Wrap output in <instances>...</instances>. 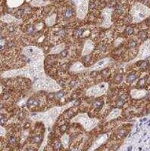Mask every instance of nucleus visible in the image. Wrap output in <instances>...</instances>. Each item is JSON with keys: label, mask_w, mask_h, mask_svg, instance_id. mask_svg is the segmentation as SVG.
<instances>
[{"label": "nucleus", "mask_w": 150, "mask_h": 151, "mask_svg": "<svg viewBox=\"0 0 150 151\" xmlns=\"http://www.w3.org/2000/svg\"><path fill=\"white\" fill-rule=\"evenodd\" d=\"M93 49H94V43H93V42L90 40H87L84 42V45H83L82 55L83 56L88 55L89 54H90L93 52Z\"/></svg>", "instance_id": "obj_11"}, {"label": "nucleus", "mask_w": 150, "mask_h": 151, "mask_svg": "<svg viewBox=\"0 0 150 151\" xmlns=\"http://www.w3.org/2000/svg\"><path fill=\"white\" fill-rule=\"evenodd\" d=\"M121 81H122V76L117 75L115 77V82H117V83H120V82H121Z\"/></svg>", "instance_id": "obj_23"}, {"label": "nucleus", "mask_w": 150, "mask_h": 151, "mask_svg": "<svg viewBox=\"0 0 150 151\" xmlns=\"http://www.w3.org/2000/svg\"><path fill=\"white\" fill-rule=\"evenodd\" d=\"M108 138H109V135L106 133H104L102 134H100L98 137L96 138V140L93 141V144H92V147L90 148V150H96L100 146H102V144H105L106 141H107Z\"/></svg>", "instance_id": "obj_10"}, {"label": "nucleus", "mask_w": 150, "mask_h": 151, "mask_svg": "<svg viewBox=\"0 0 150 151\" xmlns=\"http://www.w3.org/2000/svg\"><path fill=\"white\" fill-rule=\"evenodd\" d=\"M132 32H133V29H132V28H130V27H128V29H127V30H126V33H128V34L131 33Z\"/></svg>", "instance_id": "obj_25"}, {"label": "nucleus", "mask_w": 150, "mask_h": 151, "mask_svg": "<svg viewBox=\"0 0 150 151\" xmlns=\"http://www.w3.org/2000/svg\"><path fill=\"white\" fill-rule=\"evenodd\" d=\"M150 55V40L145 42L143 45L140 46V52L136 58L133 60V61H137L138 60H143V59L146 58L147 57Z\"/></svg>", "instance_id": "obj_9"}, {"label": "nucleus", "mask_w": 150, "mask_h": 151, "mask_svg": "<svg viewBox=\"0 0 150 151\" xmlns=\"http://www.w3.org/2000/svg\"><path fill=\"white\" fill-rule=\"evenodd\" d=\"M65 48V44L64 43H62L60 45H55V47L51 49V51L49 52V54H59L61 53L62 52H63Z\"/></svg>", "instance_id": "obj_16"}, {"label": "nucleus", "mask_w": 150, "mask_h": 151, "mask_svg": "<svg viewBox=\"0 0 150 151\" xmlns=\"http://www.w3.org/2000/svg\"><path fill=\"white\" fill-rule=\"evenodd\" d=\"M60 146H61L60 143L56 142V143H55V146H54V147H55V149H58V148L60 147Z\"/></svg>", "instance_id": "obj_26"}, {"label": "nucleus", "mask_w": 150, "mask_h": 151, "mask_svg": "<svg viewBox=\"0 0 150 151\" xmlns=\"http://www.w3.org/2000/svg\"><path fill=\"white\" fill-rule=\"evenodd\" d=\"M131 97L133 98H136V99H140V98H143L146 96V91L145 90H132L130 92Z\"/></svg>", "instance_id": "obj_13"}, {"label": "nucleus", "mask_w": 150, "mask_h": 151, "mask_svg": "<svg viewBox=\"0 0 150 151\" xmlns=\"http://www.w3.org/2000/svg\"><path fill=\"white\" fill-rule=\"evenodd\" d=\"M113 12V9L112 8H105L102 12V23L100 25L103 28H109L112 25V21H111V15Z\"/></svg>", "instance_id": "obj_8"}, {"label": "nucleus", "mask_w": 150, "mask_h": 151, "mask_svg": "<svg viewBox=\"0 0 150 151\" xmlns=\"http://www.w3.org/2000/svg\"><path fill=\"white\" fill-rule=\"evenodd\" d=\"M109 85L108 83L105 82H102L99 84L93 86L92 87L89 88L88 89L86 90L85 94L88 97H95V98H98V97L102 96L103 94H106L109 89Z\"/></svg>", "instance_id": "obj_5"}, {"label": "nucleus", "mask_w": 150, "mask_h": 151, "mask_svg": "<svg viewBox=\"0 0 150 151\" xmlns=\"http://www.w3.org/2000/svg\"><path fill=\"white\" fill-rule=\"evenodd\" d=\"M85 69L86 67H84V66L83 65L82 63L78 61L76 63H74L72 66L70 68V70L72 73H83L85 72Z\"/></svg>", "instance_id": "obj_12"}, {"label": "nucleus", "mask_w": 150, "mask_h": 151, "mask_svg": "<svg viewBox=\"0 0 150 151\" xmlns=\"http://www.w3.org/2000/svg\"><path fill=\"white\" fill-rule=\"evenodd\" d=\"M25 0H7V5L9 8L19 7Z\"/></svg>", "instance_id": "obj_15"}, {"label": "nucleus", "mask_w": 150, "mask_h": 151, "mask_svg": "<svg viewBox=\"0 0 150 151\" xmlns=\"http://www.w3.org/2000/svg\"><path fill=\"white\" fill-rule=\"evenodd\" d=\"M2 21H5V22L6 23H10L12 22V21H16V18H14L13 16L10 15V14H6V15H5L4 17H2Z\"/></svg>", "instance_id": "obj_20"}, {"label": "nucleus", "mask_w": 150, "mask_h": 151, "mask_svg": "<svg viewBox=\"0 0 150 151\" xmlns=\"http://www.w3.org/2000/svg\"><path fill=\"white\" fill-rule=\"evenodd\" d=\"M77 104H79L78 100H74L72 101H70L62 106H56L52 108L49 109L47 111L44 112H34L31 113L29 115V118L30 120L33 122H43L44 126H45V137L44 140L40 147V150L44 149V147L46 146V143L47 142V138L49 137V134L52 131L53 125L55 124V121L57 120L58 117L62 114L66 110L69 109L71 106L76 105Z\"/></svg>", "instance_id": "obj_2"}, {"label": "nucleus", "mask_w": 150, "mask_h": 151, "mask_svg": "<svg viewBox=\"0 0 150 151\" xmlns=\"http://www.w3.org/2000/svg\"><path fill=\"white\" fill-rule=\"evenodd\" d=\"M130 14L133 23H140L149 17L150 9L140 2H136L131 7Z\"/></svg>", "instance_id": "obj_4"}, {"label": "nucleus", "mask_w": 150, "mask_h": 151, "mask_svg": "<svg viewBox=\"0 0 150 151\" xmlns=\"http://www.w3.org/2000/svg\"><path fill=\"white\" fill-rule=\"evenodd\" d=\"M130 47H132V48H133V47L135 46V45H136V42H130Z\"/></svg>", "instance_id": "obj_27"}, {"label": "nucleus", "mask_w": 150, "mask_h": 151, "mask_svg": "<svg viewBox=\"0 0 150 151\" xmlns=\"http://www.w3.org/2000/svg\"><path fill=\"white\" fill-rule=\"evenodd\" d=\"M66 129H67V128H66V125H63V126H62V128L60 129V130H61V132H63V133H64V132H65Z\"/></svg>", "instance_id": "obj_24"}, {"label": "nucleus", "mask_w": 150, "mask_h": 151, "mask_svg": "<svg viewBox=\"0 0 150 151\" xmlns=\"http://www.w3.org/2000/svg\"><path fill=\"white\" fill-rule=\"evenodd\" d=\"M121 113V109H114V110H112L111 113H109L108 116L106 117V121H110L114 119L117 118V117L119 116Z\"/></svg>", "instance_id": "obj_14"}, {"label": "nucleus", "mask_w": 150, "mask_h": 151, "mask_svg": "<svg viewBox=\"0 0 150 151\" xmlns=\"http://www.w3.org/2000/svg\"><path fill=\"white\" fill-rule=\"evenodd\" d=\"M72 2L76 7L77 17L80 20H83L88 13L90 0H72Z\"/></svg>", "instance_id": "obj_6"}, {"label": "nucleus", "mask_w": 150, "mask_h": 151, "mask_svg": "<svg viewBox=\"0 0 150 151\" xmlns=\"http://www.w3.org/2000/svg\"><path fill=\"white\" fill-rule=\"evenodd\" d=\"M69 142H70L69 136L67 135V134H63L62 138H61V143H62V146L64 147H67L68 146V144H69Z\"/></svg>", "instance_id": "obj_19"}, {"label": "nucleus", "mask_w": 150, "mask_h": 151, "mask_svg": "<svg viewBox=\"0 0 150 151\" xmlns=\"http://www.w3.org/2000/svg\"><path fill=\"white\" fill-rule=\"evenodd\" d=\"M112 61H113V59H112V58H102V60L97 61L96 64L92 65L91 67L85 69V72H86V71L93 72V71H98L101 70H104V69L106 68L109 64H112Z\"/></svg>", "instance_id": "obj_7"}, {"label": "nucleus", "mask_w": 150, "mask_h": 151, "mask_svg": "<svg viewBox=\"0 0 150 151\" xmlns=\"http://www.w3.org/2000/svg\"><path fill=\"white\" fill-rule=\"evenodd\" d=\"M134 79H135V75H134V74H130V75L128 76V80L129 81V82H132V81H133Z\"/></svg>", "instance_id": "obj_21"}, {"label": "nucleus", "mask_w": 150, "mask_h": 151, "mask_svg": "<svg viewBox=\"0 0 150 151\" xmlns=\"http://www.w3.org/2000/svg\"><path fill=\"white\" fill-rule=\"evenodd\" d=\"M71 122L72 123H79L86 132H90L99 125V120L96 118H91L87 113H82L71 119Z\"/></svg>", "instance_id": "obj_3"}, {"label": "nucleus", "mask_w": 150, "mask_h": 151, "mask_svg": "<svg viewBox=\"0 0 150 151\" xmlns=\"http://www.w3.org/2000/svg\"><path fill=\"white\" fill-rule=\"evenodd\" d=\"M55 21H56V14H54L52 15H51L50 17H49L46 20V24L47 26L51 27L53 26L54 24H55Z\"/></svg>", "instance_id": "obj_18"}, {"label": "nucleus", "mask_w": 150, "mask_h": 151, "mask_svg": "<svg viewBox=\"0 0 150 151\" xmlns=\"http://www.w3.org/2000/svg\"><path fill=\"white\" fill-rule=\"evenodd\" d=\"M73 12H72V10H70V9H68V10L65 13V17H71V15H72Z\"/></svg>", "instance_id": "obj_22"}, {"label": "nucleus", "mask_w": 150, "mask_h": 151, "mask_svg": "<svg viewBox=\"0 0 150 151\" xmlns=\"http://www.w3.org/2000/svg\"><path fill=\"white\" fill-rule=\"evenodd\" d=\"M22 54L27 58V64L23 68L14 69L1 73V78H14L17 76L28 78L31 81L33 92L40 91L55 92L60 91V85L49 77L44 70L45 55L39 47L28 45L22 48Z\"/></svg>", "instance_id": "obj_1"}, {"label": "nucleus", "mask_w": 150, "mask_h": 151, "mask_svg": "<svg viewBox=\"0 0 150 151\" xmlns=\"http://www.w3.org/2000/svg\"><path fill=\"white\" fill-rule=\"evenodd\" d=\"M49 3L48 0H32L30 5L34 7H41Z\"/></svg>", "instance_id": "obj_17"}]
</instances>
